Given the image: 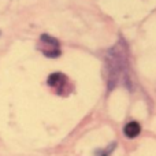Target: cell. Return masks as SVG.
I'll list each match as a JSON object with an SVG mask.
<instances>
[{
	"mask_svg": "<svg viewBox=\"0 0 156 156\" xmlns=\"http://www.w3.org/2000/svg\"><path fill=\"white\" fill-rule=\"evenodd\" d=\"M40 51L47 58H58L62 54L59 48V41L52 36L45 34V33L41 34L40 37Z\"/></svg>",
	"mask_w": 156,
	"mask_h": 156,
	"instance_id": "2",
	"label": "cell"
},
{
	"mask_svg": "<svg viewBox=\"0 0 156 156\" xmlns=\"http://www.w3.org/2000/svg\"><path fill=\"white\" fill-rule=\"evenodd\" d=\"M47 83H48L51 88H55L60 92L65 88L66 83H67V77L62 73H52L51 76L48 77V80H47Z\"/></svg>",
	"mask_w": 156,
	"mask_h": 156,
	"instance_id": "3",
	"label": "cell"
},
{
	"mask_svg": "<svg viewBox=\"0 0 156 156\" xmlns=\"http://www.w3.org/2000/svg\"><path fill=\"white\" fill-rule=\"evenodd\" d=\"M140 133H141V126H140V123L136 121L129 122V123H126L123 127V134L126 136L127 138H136Z\"/></svg>",
	"mask_w": 156,
	"mask_h": 156,
	"instance_id": "4",
	"label": "cell"
},
{
	"mask_svg": "<svg viewBox=\"0 0 156 156\" xmlns=\"http://www.w3.org/2000/svg\"><path fill=\"white\" fill-rule=\"evenodd\" d=\"M115 148H116V143H111L104 151H101V155H97V156H110Z\"/></svg>",
	"mask_w": 156,
	"mask_h": 156,
	"instance_id": "5",
	"label": "cell"
},
{
	"mask_svg": "<svg viewBox=\"0 0 156 156\" xmlns=\"http://www.w3.org/2000/svg\"><path fill=\"white\" fill-rule=\"evenodd\" d=\"M105 71H107V88L112 90L116 86L123 85L132 88L129 77V63L125 45L115 44L105 52Z\"/></svg>",
	"mask_w": 156,
	"mask_h": 156,
	"instance_id": "1",
	"label": "cell"
}]
</instances>
